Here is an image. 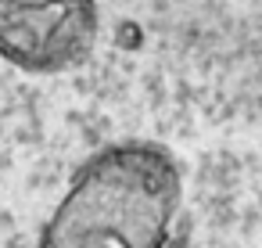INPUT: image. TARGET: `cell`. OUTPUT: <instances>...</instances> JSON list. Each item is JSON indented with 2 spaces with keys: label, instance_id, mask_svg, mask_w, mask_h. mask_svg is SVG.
<instances>
[{
  "label": "cell",
  "instance_id": "obj_2",
  "mask_svg": "<svg viewBox=\"0 0 262 248\" xmlns=\"http://www.w3.org/2000/svg\"><path fill=\"white\" fill-rule=\"evenodd\" d=\"M115 47H119V51H140V47H144V29H140V22L122 18V22L115 26Z\"/></svg>",
  "mask_w": 262,
  "mask_h": 248
},
{
  "label": "cell",
  "instance_id": "obj_1",
  "mask_svg": "<svg viewBox=\"0 0 262 248\" xmlns=\"http://www.w3.org/2000/svg\"><path fill=\"white\" fill-rule=\"evenodd\" d=\"M97 4H0V54L26 72L72 69L94 47Z\"/></svg>",
  "mask_w": 262,
  "mask_h": 248
}]
</instances>
